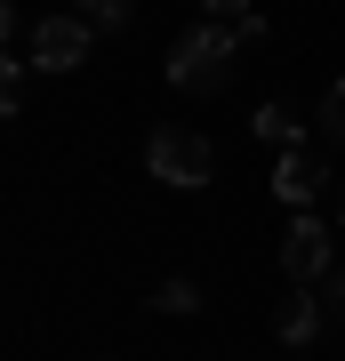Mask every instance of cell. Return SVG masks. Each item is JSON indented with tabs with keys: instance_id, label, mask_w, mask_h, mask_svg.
Here are the masks:
<instances>
[{
	"instance_id": "4",
	"label": "cell",
	"mask_w": 345,
	"mask_h": 361,
	"mask_svg": "<svg viewBox=\"0 0 345 361\" xmlns=\"http://www.w3.org/2000/svg\"><path fill=\"white\" fill-rule=\"evenodd\" d=\"M282 273H289L297 289H305V281H329V233H321L313 209H297V225L282 233Z\"/></svg>"
},
{
	"instance_id": "11",
	"label": "cell",
	"mask_w": 345,
	"mask_h": 361,
	"mask_svg": "<svg viewBox=\"0 0 345 361\" xmlns=\"http://www.w3.org/2000/svg\"><path fill=\"white\" fill-rule=\"evenodd\" d=\"M321 305H329V322H337V329H345V265H337V273H329V289H321Z\"/></svg>"
},
{
	"instance_id": "2",
	"label": "cell",
	"mask_w": 345,
	"mask_h": 361,
	"mask_svg": "<svg viewBox=\"0 0 345 361\" xmlns=\"http://www.w3.org/2000/svg\"><path fill=\"white\" fill-rule=\"evenodd\" d=\"M145 169H153L161 185H177V193H201L209 177H217V153H209L201 129H177V121H161L153 137H145Z\"/></svg>"
},
{
	"instance_id": "7",
	"label": "cell",
	"mask_w": 345,
	"mask_h": 361,
	"mask_svg": "<svg viewBox=\"0 0 345 361\" xmlns=\"http://www.w3.org/2000/svg\"><path fill=\"white\" fill-rule=\"evenodd\" d=\"M321 313H329V305H313V297L297 289L289 305H282V322H273V337H282V345H313V337H321Z\"/></svg>"
},
{
	"instance_id": "3",
	"label": "cell",
	"mask_w": 345,
	"mask_h": 361,
	"mask_svg": "<svg viewBox=\"0 0 345 361\" xmlns=\"http://www.w3.org/2000/svg\"><path fill=\"white\" fill-rule=\"evenodd\" d=\"M89 32H97V25H80L73 8H64V16H40V25L25 32V40H32V65H40V73H73V65H89Z\"/></svg>"
},
{
	"instance_id": "9",
	"label": "cell",
	"mask_w": 345,
	"mask_h": 361,
	"mask_svg": "<svg viewBox=\"0 0 345 361\" xmlns=\"http://www.w3.org/2000/svg\"><path fill=\"white\" fill-rule=\"evenodd\" d=\"M153 313H201V289H193V281H161L153 289Z\"/></svg>"
},
{
	"instance_id": "12",
	"label": "cell",
	"mask_w": 345,
	"mask_h": 361,
	"mask_svg": "<svg viewBox=\"0 0 345 361\" xmlns=\"http://www.w3.org/2000/svg\"><path fill=\"white\" fill-rule=\"evenodd\" d=\"M201 8H209V16H225V25H241V16H249V0H201Z\"/></svg>"
},
{
	"instance_id": "1",
	"label": "cell",
	"mask_w": 345,
	"mask_h": 361,
	"mask_svg": "<svg viewBox=\"0 0 345 361\" xmlns=\"http://www.w3.org/2000/svg\"><path fill=\"white\" fill-rule=\"evenodd\" d=\"M233 56H241V25H225V16H201V25L177 32V49H169V89H185V97L225 89Z\"/></svg>"
},
{
	"instance_id": "8",
	"label": "cell",
	"mask_w": 345,
	"mask_h": 361,
	"mask_svg": "<svg viewBox=\"0 0 345 361\" xmlns=\"http://www.w3.org/2000/svg\"><path fill=\"white\" fill-rule=\"evenodd\" d=\"M128 8H137V0H73V16H80V25H97V32H121Z\"/></svg>"
},
{
	"instance_id": "6",
	"label": "cell",
	"mask_w": 345,
	"mask_h": 361,
	"mask_svg": "<svg viewBox=\"0 0 345 361\" xmlns=\"http://www.w3.org/2000/svg\"><path fill=\"white\" fill-rule=\"evenodd\" d=\"M257 137H265V145H282V153H297V145H305V113H297L289 97L257 104Z\"/></svg>"
},
{
	"instance_id": "10",
	"label": "cell",
	"mask_w": 345,
	"mask_h": 361,
	"mask_svg": "<svg viewBox=\"0 0 345 361\" xmlns=\"http://www.w3.org/2000/svg\"><path fill=\"white\" fill-rule=\"evenodd\" d=\"M321 137H329V145H345V80H329V97H321Z\"/></svg>"
},
{
	"instance_id": "5",
	"label": "cell",
	"mask_w": 345,
	"mask_h": 361,
	"mask_svg": "<svg viewBox=\"0 0 345 361\" xmlns=\"http://www.w3.org/2000/svg\"><path fill=\"white\" fill-rule=\"evenodd\" d=\"M321 185H329L321 153H305V145H297V153H282V169H273V193H282L289 209H313V201H321Z\"/></svg>"
}]
</instances>
